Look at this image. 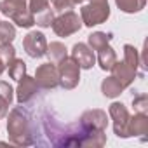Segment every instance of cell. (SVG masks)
I'll list each match as a JSON object with an SVG mask.
<instances>
[{
  "label": "cell",
  "mask_w": 148,
  "mask_h": 148,
  "mask_svg": "<svg viewBox=\"0 0 148 148\" xmlns=\"http://www.w3.org/2000/svg\"><path fill=\"white\" fill-rule=\"evenodd\" d=\"M14 58H16V51L11 44H0V59L4 61L5 66H9Z\"/></svg>",
  "instance_id": "cell-23"
},
{
  "label": "cell",
  "mask_w": 148,
  "mask_h": 148,
  "mask_svg": "<svg viewBox=\"0 0 148 148\" xmlns=\"http://www.w3.org/2000/svg\"><path fill=\"white\" fill-rule=\"evenodd\" d=\"M58 75H59V86L64 89H75L80 80V66L71 56L63 58L58 63Z\"/></svg>",
  "instance_id": "cell-4"
},
{
  "label": "cell",
  "mask_w": 148,
  "mask_h": 148,
  "mask_svg": "<svg viewBox=\"0 0 148 148\" xmlns=\"http://www.w3.org/2000/svg\"><path fill=\"white\" fill-rule=\"evenodd\" d=\"M115 4L120 11H124L127 14H132V12H139L145 7L146 0H115Z\"/></svg>",
  "instance_id": "cell-18"
},
{
  "label": "cell",
  "mask_w": 148,
  "mask_h": 148,
  "mask_svg": "<svg viewBox=\"0 0 148 148\" xmlns=\"http://www.w3.org/2000/svg\"><path fill=\"white\" fill-rule=\"evenodd\" d=\"M45 54L49 56L51 63H54V64H56V63H59L63 58H66V56H68L66 47H64V44H61V42H51V45H47Z\"/></svg>",
  "instance_id": "cell-16"
},
{
  "label": "cell",
  "mask_w": 148,
  "mask_h": 148,
  "mask_svg": "<svg viewBox=\"0 0 148 148\" xmlns=\"http://www.w3.org/2000/svg\"><path fill=\"white\" fill-rule=\"evenodd\" d=\"M9 106H11V105H9L4 98H0V117H5V115H7Z\"/></svg>",
  "instance_id": "cell-28"
},
{
  "label": "cell",
  "mask_w": 148,
  "mask_h": 148,
  "mask_svg": "<svg viewBox=\"0 0 148 148\" xmlns=\"http://www.w3.org/2000/svg\"><path fill=\"white\" fill-rule=\"evenodd\" d=\"M71 58L77 61V64L84 70H89L94 66L96 63V56L94 51L87 45V44H75L71 49Z\"/></svg>",
  "instance_id": "cell-10"
},
{
  "label": "cell",
  "mask_w": 148,
  "mask_h": 148,
  "mask_svg": "<svg viewBox=\"0 0 148 148\" xmlns=\"http://www.w3.org/2000/svg\"><path fill=\"white\" fill-rule=\"evenodd\" d=\"M49 2L52 4L54 11H70L73 5V0H49Z\"/></svg>",
  "instance_id": "cell-27"
},
{
  "label": "cell",
  "mask_w": 148,
  "mask_h": 148,
  "mask_svg": "<svg viewBox=\"0 0 148 148\" xmlns=\"http://www.w3.org/2000/svg\"><path fill=\"white\" fill-rule=\"evenodd\" d=\"M7 132H9V139L18 146H28L33 143L28 115L21 108H14L11 112L9 120H7Z\"/></svg>",
  "instance_id": "cell-1"
},
{
  "label": "cell",
  "mask_w": 148,
  "mask_h": 148,
  "mask_svg": "<svg viewBox=\"0 0 148 148\" xmlns=\"http://www.w3.org/2000/svg\"><path fill=\"white\" fill-rule=\"evenodd\" d=\"M127 131H129V136H139L145 141L146 139L145 134L148 132V117H146V113H136L134 117H129Z\"/></svg>",
  "instance_id": "cell-12"
},
{
  "label": "cell",
  "mask_w": 148,
  "mask_h": 148,
  "mask_svg": "<svg viewBox=\"0 0 148 148\" xmlns=\"http://www.w3.org/2000/svg\"><path fill=\"white\" fill-rule=\"evenodd\" d=\"M37 82H35V79L33 77H28V75H25L21 80H19V86H18V101L23 105V103H28L33 96H35V92H37Z\"/></svg>",
  "instance_id": "cell-13"
},
{
  "label": "cell",
  "mask_w": 148,
  "mask_h": 148,
  "mask_svg": "<svg viewBox=\"0 0 148 148\" xmlns=\"http://www.w3.org/2000/svg\"><path fill=\"white\" fill-rule=\"evenodd\" d=\"M23 47L26 51V54L30 58H42L45 56L47 51V42L42 32H30L25 40H23Z\"/></svg>",
  "instance_id": "cell-8"
},
{
  "label": "cell",
  "mask_w": 148,
  "mask_h": 148,
  "mask_svg": "<svg viewBox=\"0 0 148 148\" xmlns=\"http://www.w3.org/2000/svg\"><path fill=\"white\" fill-rule=\"evenodd\" d=\"M98 52H99V54H98V61H99L101 70L110 71V70H112V66H113V64H115V61H117V54H115V51H113L110 45H106V47L99 49Z\"/></svg>",
  "instance_id": "cell-14"
},
{
  "label": "cell",
  "mask_w": 148,
  "mask_h": 148,
  "mask_svg": "<svg viewBox=\"0 0 148 148\" xmlns=\"http://www.w3.org/2000/svg\"><path fill=\"white\" fill-rule=\"evenodd\" d=\"M80 125L86 131H105L108 125L106 113L103 110H89L80 117Z\"/></svg>",
  "instance_id": "cell-9"
},
{
  "label": "cell",
  "mask_w": 148,
  "mask_h": 148,
  "mask_svg": "<svg viewBox=\"0 0 148 148\" xmlns=\"http://www.w3.org/2000/svg\"><path fill=\"white\" fill-rule=\"evenodd\" d=\"M108 18H110V5L106 0H89V4L82 5L80 9L82 25L89 28L105 23Z\"/></svg>",
  "instance_id": "cell-3"
},
{
  "label": "cell",
  "mask_w": 148,
  "mask_h": 148,
  "mask_svg": "<svg viewBox=\"0 0 148 148\" xmlns=\"http://www.w3.org/2000/svg\"><path fill=\"white\" fill-rule=\"evenodd\" d=\"M0 98H4L9 105L12 103L14 91H12V87L9 86V82H2V80H0Z\"/></svg>",
  "instance_id": "cell-26"
},
{
  "label": "cell",
  "mask_w": 148,
  "mask_h": 148,
  "mask_svg": "<svg viewBox=\"0 0 148 148\" xmlns=\"http://www.w3.org/2000/svg\"><path fill=\"white\" fill-rule=\"evenodd\" d=\"M7 68H9V77L14 79V80H18V82L26 75V63L23 59H16L14 58Z\"/></svg>",
  "instance_id": "cell-19"
},
{
  "label": "cell",
  "mask_w": 148,
  "mask_h": 148,
  "mask_svg": "<svg viewBox=\"0 0 148 148\" xmlns=\"http://www.w3.org/2000/svg\"><path fill=\"white\" fill-rule=\"evenodd\" d=\"M51 26H52V30L58 37H70V35L77 33L82 28V19L73 11H66L64 14L54 18Z\"/></svg>",
  "instance_id": "cell-5"
},
{
  "label": "cell",
  "mask_w": 148,
  "mask_h": 148,
  "mask_svg": "<svg viewBox=\"0 0 148 148\" xmlns=\"http://www.w3.org/2000/svg\"><path fill=\"white\" fill-rule=\"evenodd\" d=\"M124 61L129 64V66H132L134 70H138V64H141L139 63V58H138V51L132 47V45H124Z\"/></svg>",
  "instance_id": "cell-22"
},
{
  "label": "cell",
  "mask_w": 148,
  "mask_h": 148,
  "mask_svg": "<svg viewBox=\"0 0 148 148\" xmlns=\"http://www.w3.org/2000/svg\"><path fill=\"white\" fill-rule=\"evenodd\" d=\"M4 70H5V64H4V61H2V59H0V75L4 73Z\"/></svg>",
  "instance_id": "cell-29"
},
{
  "label": "cell",
  "mask_w": 148,
  "mask_h": 148,
  "mask_svg": "<svg viewBox=\"0 0 148 148\" xmlns=\"http://www.w3.org/2000/svg\"><path fill=\"white\" fill-rule=\"evenodd\" d=\"M84 2H89V0H73V4H75V5L77 4H84Z\"/></svg>",
  "instance_id": "cell-30"
},
{
  "label": "cell",
  "mask_w": 148,
  "mask_h": 148,
  "mask_svg": "<svg viewBox=\"0 0 148 148\" xmlns=\"http://www.w3.org/2000/svg\"><path fill=\"white\" fill-rule=\"evenodd\" d=\"M0 12L21 28H32L35 25V18L26 5V0H4L0 2Z\"/></svg>",
  "instance_id": "cell-2"
},
{
  "label": "cell",
  "mask_w": 148,
  "mask_h": 148,
  "mask_svg": "<svg viewBox=\"0 0 148 148\" xmlns=\"http://www.w3.org/2000/svg\"><path fill=\"white\" fill-rule=\"evenodd\" d=\"M110 117L113 120V131L119 138H129L127 124H129V112L122 103H112L110 105Z\"/></svg>",
  "instance_id": "cell-7"
},
{
  "label": "cell",
  "mask_w": 148,
  "mask_h": 148,
  "mask_svg": "<svg viewBox=\"0 0 148 148\" xmlns=\"http://www.w3.org/2000/svg\"><path fill=\"white\" fill-rule=\"evenodd\" d=\"M110 71H113V79L125 89V87H129L132 82H134V77H136V70L132 68V66H129L125 61H122V63H119V61H115V64L112 66V70Z\"/></svg>",
  "instance_id": "cell-11"
},
{
  "label": "cell",
  "mask_w": 148,
  "mask_h": 148,
  "mask_svg": "<svg viewBox=\"0 0 148 148\" xmlns=\"http://www.w3.org/2000/svg\"><path fill=\"white\" fill-rule=\"evenodd\" d=\"M132 106H134L136 113H146L148 112V98H146V94H141V96L134 98L132 99Z\"/></svg>",
  "instance_id": "cell-25"
},
{
  "label": "cell",
  "mask_w": 148,
  "mask_h": 148,
  "mask_svg": "<svg viewBox=\"0 0 148 148\" xmlns=\"http://www.w3.org/2000/svg\"><path fill=\"white\" fill-rule=\"evenodd\" d=\"M49 7H51L49 0H30L28 2V9H30V12L33 16L42 12V11H45V9H49Z\"/></svg>",
  "instance_id": "cell-24"
},
{
  "label": "cell",
  "mask_w": 148,
  "mask_h": 148,
  "mask_svg": "<svg viewBox=\"0 0 148 148\" xmlns=\"http://www.w3.org/2000/svg\"><path fill=\"white\" fill-rule=\"evenodd\" d=\"M33 18H35V25H38L40 28H49V26L52 25L54 12H52V9L49 7V9H45V11H42V12L35 14Z\"/></svg>",
  "instance_id": "cell-21"
},
{
  "label": "cell",
  "mask_w": 148,
  "mask_h": 148,
  "mask_svg": "<svg viewBox=\"0 0 148 148\" xmlns=\"http://www.w3.org/2000/svg\"><path fill=\"white\" fill-rule=\"evenodd\" d=\"M101 91H103V94H105L106 98H117V96L122 94L124 87H122L113 77H108V79L103 80V84H101Z\"/></svg>",
  "instance_id": "cell-17"
},
{
  "label": "cell",
  "mask_w": 148,
  "mask_h": 148,
  "mask_svg": "<svg viewBox=\"0 0 148 148\" xmlns=\"http://www.w3.org/2000/svg\"><path fill=\"white\" fill-rule=\"evenodd\" d=\"M14 37H16V28L7 21H0V44H11Z\"/></svg>",
  "instance_id": "cell-20"
},
{
  "label": "cell",
  "mask_w": 148,
  "mask_h": 148,
  "mask_svg": "<svg viewBox=\"0 0 148 148\" xmlns=\"http://www.w3.org/2000/svg\"><path fill=\"white\" fill-rule=\"evenodd\" d=\"M110 40H112V35H110V33H103V32H94V33H91L89 38H87L89 47H91L92 51H99V49L106 47V45L110 44Z\"/></svg>",
  "instance_id": "cell-15"
},
{
  "label": "cell",
  "mask_w": 148,
  "mask_h": 148,
  "mask_svg": "<svg viewBox=\"0 0 148 148\" xmlns=\"http://www.w3.org/2000/svg\"><path fill=\"white\" fill-rule=\"evenodd\" d=\"M35 82L42 89H54L59 86V75H58V66L54 63H45L37 68L35 73Z\"/></svg>",
  "instance_id": "cell-6"
}]
</instances>
